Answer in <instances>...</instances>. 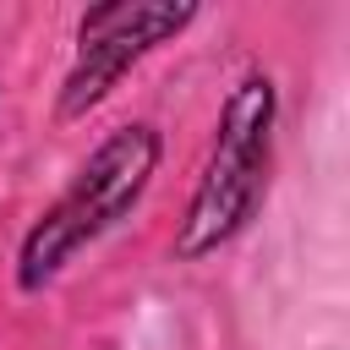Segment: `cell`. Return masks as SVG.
<instances>
[{"mask_svg": "<svg viewBox=\"0 0 350 350\" xmlns=\"http://www.w3.org/2000/svg\"><path fill=\"white\" fill-rule=\"evenodd\" d=\"M273 115H279V93H273V77L268 71H246L224 93L208 164H202V175H197V186L186 197V213L175 224V241H170V252L180 262L213 257L262 208L268 170H273Z\"/></svg>", "mask_w": 350, "mask_h": 350, "instance_id": "cell-2", "label": "cell"}, {"mask_svg": "<svg viewBox=\"0 0 350 350\" xmlns=\"http://www.w3.org/2000/svg\"><path fill=\"white\" fill-rule=\"evenodd\" d=\"M164 159V137L148 120H126L115 126L71 175V186L38 213V224L22 235L16 252V284L27 295H38L44 284H55L66 273V262L93 246L98 235H109L120 219H131V208L148 197L153 175Z\"/></svg>", "mask_w": 350, "mask_h": 350, "instance_id": "cell-1", "label": "cell"}, {"mask_svg": "<svg viewBox=\"0 0 350 350\" xmlns=\"http://www.w3.org/2000/svg\"><path fill=\"white\" fill-rule=\"evenodd\" d=\"M197 5H175V0H109L93 5L77 22V60L60 82V120H82L88 109H98L115 82L153 55L159 44H170L180 27H191Z\"/></svg>", "mask_w": 350, "mask_h": 350, "instance_id": "cell-3", "label": "cell"}]
</instances>
